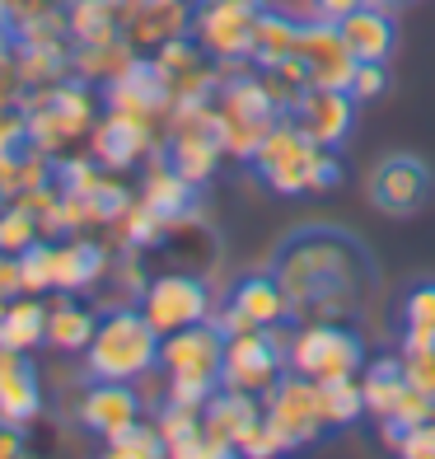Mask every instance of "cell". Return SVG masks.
<instances>
[{"label": "cell", "mask_w": 435, "mask_h": 459, "mask_svg": "<svg viewBox=\"0 0 435 459\" xmlns=\"http://www.w3.org/2000/svg\"><path fill=\"white\" fill-rule=\"evenodd\" d=\"M365 0H314V14L319 19H346L351 10H361Z\"/></svg>", "instance_id": "7bdbcfd3"}, {"label": "cell", "mask_w": 435, "mask_h": 459, "mask_svg": "<svg viewBox=\"0 0 435 459\" xmlns=\"http://www.w3.org/2000/svg\"><path fill=\"white\" fill-rule=\"evenodd\" d=\"M431 193H435V174H431V164L422 155H412V151L384 155L375 169H370V178H365L370 206L384 212V216H393V221L417 216L422 206L431 202Z\"/></svg>", "instance_id": "5b68a950"}, {"label": "cell", "mask_w": 435, "mask_h": 459, "mask_svg": "<svg viewBox=\"0 0 435 459\" xmlns=\"http://www.w3.org/2000/svg\"><path fill=\"white\" fill-rule=\"evenodd\" d=\"M403 319V351H435V281L407 290Z\"/></svg>", "instance_id": "4316f807"}, {"label": "cell", "mask_w": 435, "mask_h": 459, "mask_svg": "<svg viewBox=\"0 0 435 459\" xmlns=\"http://www.w3.org/2000/svg\"><path fill=\"white\" fill-rule=\"evenodd\" d=\"M43 239V221H38L33 202H19V206H0V254H24L29 244Z\"/></svg>", "instance_id": "1f68e13d"}, {"label": "cell", "mask_w": 435, "mask_h": 459, "mask_svg": "<svg viewBox=\"0 0 435 459\" xmlns=\"http://www.w3.org/2000/svg\"><path fill=\"white\" fill-rule=\"evenodd\" d=\"M239 455H253V459L281 455V441H277V431L267 427V417H258V422H253V427L243 431V441H239Z\"/></svg>", "instance_id": "ab89813d"}, {"label": "cell", "mask_w": 435, "mask_h": 459, "mask_svg": "<svg viewBox=\"0 0 435 459\" xmlns=\"http://www.w3.org/2000/svg\"><path fill=\"white\" fill-rule=\"evenodd\" d=\"M43 412V389H38V370L24 351L0 347V417L10 422H33Z\"/></svg>", "instance_id": "44dd1931"}, {"label": "cell", "mask_w": 435, "mask_h": 459, "mask_svg": "<svg viewBox=\"0 0 435 459\" xmlns=\"http://www.w3.org/2000/svg\"><path fill=\"white\" fill-rule=\"evenodd\" d=\"M295 43H300V24H295V19H286L277 10L258 14V29H253V61H258V66H272V61L290 56Z\"/></svg>", "instance_id": "f1b7e54d"}, {"label": "cell", "mask_w": 435, "mask_h": 459, "mask_svg": "<svg viewBox=\"0 0 435 459\" xmlns=\"http://www.w3.org/2000/svg\"><path fill=\"white\" fill-rule=\"evenodd\" d=\"M90 141H94V164H103V169H132L150 151V122L108 108V117L90 127Z\"/></svg>", "instance_id": "ac0fdd59"}, {"label": "cell", "mask_w": 435, "mask_h": 459, "mask_svg": "<svg viewBox=\"0 0 435 459\" xmlns=\"http://www.w3.org/2000/svg\"><path fill=\"white\" fill-rule=\"evenodd\" d=\"M286 117L295 122L314 145L337 151V145L346 141V132H351V117H356V99H351L346 90H304L300 103Z\"/></svg>", "instance_id": "2e32d148"}, {"label": "cell", "mask_w": 435, "mask_h": 459, "mask_svg": "<svg viewBox=\"0 0 435 459\" xmlns=\"http://www.w3.org/2000/svg\"><path fill=\"white\" fill-rule=\"evenodd\" d=\"M272 277L286 290L290 324L356 319L380 286V267L361 235L337 221L295 225L272 254Z\"/></svg>", "instance_id": "6da1fadb"}, {"label": "cell", "mask_w": 435, "mask_h": 459, "mask_svg": "<svg viewBox=\"0 0 435 459\" xmlns=\"http://www.w3.org/2000/svg\"><path fill=\"white\" fill-rule=\"evenodd\" d=\"M403 375L412 389L435 399V351H403Z\"/></svg>", "instance_id": "f35d334b"}, {"label": "cell", "mask_w": 435, "mask_h": 459, "mask_svg": "<svg viewBox=\"0 0 435 459\" xmlns=\"http://www.w3.org/2000/svg\"><path fill=\"white\" fill-rule=\"evenodd\" d=\"M108 108L113 113H132V117H159L174 108V85L155 61L127 56L122 66L108 75Z\"/></svg>", "instance_id": "8fae6325"}, {"label": "cell", "mask_w": 435, "mask_h": 459, "mask_svg": "<svg viewBox=\"0 0 435 459\" xmlns=\"http://www.w3.org/2000/svg\"><path fill=\"white\" fill-rule=\"evenodd\" d=\"M141 315L155 324V333H178L211 315V290L197 273H159L141 290Z\"/></svg>", "instance_id": "9c48e42d"}, {"label": "cell", "mask_w": 435, "mask_h": 459, "mask_svg": "<svg viewBox=\"0 0 435 459\" xmlns=\"http://www.w3.org/2000/svg\"><path fill=\"white\" fill-rule=\"evenodd\" d=\"M431 417H435V399H431V394L403 385V394L393 399V408L380 417V431H384V441L393 446V441H398V431L417 427V422H431Z\"/></svg>", "instance_id": "4dcf8cb0"}, {"label": "cell", "mask_w": 435, "mask_h": 459, "mask_svg": "<svg viewBox=\"0 0 435 459\" xmlns=\"http://www.w3.org/2000/svg\"><path fill=\"white\" fill-rule=\"evenodd\" d=\"M262 417L267 427L277 431L281 450H295V446H309L319 441V431L328 427L323 422V408H319V380H309V375H286L262 394Z\"/></svg>", "instance_id": "8992f818"}, {"label": "cell", "mask_w": 435, "mask_h": 459, "mask_svg": "<svg viewBox=\"0 0 435 459\" xmlns=\"http://www.w3.org/2000/svg\"><path fill=\"white\" fill-rule=\"evenodd\" d=\"M286 357L309 380H333V375L365 370V342L346 324H300Z\"/></svg>", "instance_id": "52a82bcc"}, {"label": "cell", "mask_w": 435, "mask_h": 459, "mask_svg": "<svg viewBox=\"0 0 435 459\" xmlns=\"http://www.w3.org/2000/svg\"><path fill=\"white\" fill-rule=\"evenodd\" d=\"M108 455H117V459H155V455H164V436H159V427H145L136 417L132 427L108 436Z\"/></svg>", "instance_id": "836d02e7"}, {"label": "cell", "mask_w": 435, "mask_h": 459, "mask_svg": "<svg viewBox=\"0 0 435 459\" xmlns=\"http://www.w3.org/2000/svg\"><path fill=\"white\" fill-rule=\"evenodd\" d=\"M94 328H98V319L90 315L85 305H75V300H61L56 309H47V347H56V351H85L90 347V338H94Z\"/></svg>", "instance_id": "484cf974"}, {"label": "cell", "mask_w": 435, "mask_h": 459, "mask_svg": "<svg viewBox=\"0 0 435 459\" xmlns=\"http://www.w3.org/2000/svg\"><path fill=\"white\" fill-rule=\"evenodd\" d=\"M384 90H388L384 61H356V75H351V99L365 103V99H380Z\"/></svg>", "instance_id": "8d00e7d4"}, {"label": "cell", "mask_w": 435, "mask_h": 459, "mask_svg": "<svg viewBox=\"0 0 435 459\" xmlns=\"http://www.w3.org/2000/svg\"><path fill=\"white\" fill-rule=\"evenodd\" d=\"M220 155L225 151H220V136H216V113L206 122H174V136H169V145H164V164L178 169L197 187L216 174Z\"/></svg>", "instance_id": "e0dca14e"}, {"label": "cell", "mask_w": 435, "mask_h": 459, "mask_svg": "<svg viewBox=\"0 0 435 459\" xmlns=\"http://www.w3.org/2000/svg\"><path fill=\"white\" fill-rule=\"evenodd\" d=\"M290 319V305H286V290L272 273H253V277H243L235 281L230 290V309L216 319L225 338H235V333L243 328H277Z\"/></svg>", "instance_id": "5bb4252c"}, {"label": "cell", "mask_w": 435, "mask_h": 459, "mask_svg": "<svg viewBox=\"0 0 435 459\" xmlns=\"http://www.w3.org/2000/svg\"><path fill=\"white\" fill-rule=\"evenodd\" d=\"M403 385H407V375H403V361H393V357H384V361H370V366H365V375H361L365 412L384 417V412L393 408V399H398V394H403Z\"/></svg>", "instance_id": "f546056e"}, {"label": "cell", "mask_w": 435, "mask_h": 459, "mask_svg": "<svg viewBox=\"0 0 435 459\" xmlns=\"http://www.w3.org/2000/svg\"><path fill=\"white\" fill-rule=\"evenodd\" d=\"M71 29L80 43H108L117 19H113V0H75L71 10Z\"/></svg>", "instance_id": "d6a6232c"}, {"label": "cell", "mask_w": 435, "mask_h": 459, "mask_svg": "<svg viewBox=\"0 0 435 459\" xmlns=\"http://www.w3.org/2000/svg\"><path fill=\"white\" fill-rule=\"evenodd\" d=\"M319 408L328 427H351L365 412V394L356 375H333V380H319Z\"/></svg>", "instance_id": "83f0119b"}, {"label": "cell", "mask_w": 435, "mask_h": 459, "mask_svg": "<svg viewBox=\"0 0 435 459\" xmlns=\"http://www.w3.org/2000/svg\"><path fill=\"white\" fill-rule=\"evenodd\" d=\"M14 263H19V290H24V296H43V290H52V244L47 239L29 244Z\"/></svg>", "instance_id": "e575fe53"}, {"label": "cell", "mask_w": 435, "mask_h": 459, "mask_svg": "<svg viewBox=\"0 0 435 459\" xmlns=\"http://www.w3.org/2000/svg\"><path fill=\"white\" fill-rule=\"evenodd\" d=\"M159 436H164V455L174 459H206V436H201V408L188 403H164L159 412Z\"/></svg>", "instance_id": "d4e9b609"}, {"label": "cell", "mask_w": 435, "mask_h": 459, "mask_svg": "<svg viewBox=\"0 0 435 459\" xmlns=\"http://www.w3.org/2000/svg\"><path fill=\"white\" fill-rule=\"evenodd\" d=\"M141 202L150 206V212H155L164 225L192 221V216H197V183H188L178 169H169V164H155V169L145 174Z\"/></svg>", "instance_id": "603a6c76"}, {"label": "cell", "mask_w": 435, "mask_h": 459, "mask_svg": "<svg viewBox=\"0 0 435 459\" xmlns=\"http://www.w3.org/2000/svg\"><path fill=\"white\" fill-rule=\"evenodd\" d=\"M94 127V99L85 85H66V90H52L43 103H38V113L29 117V136L38 151H52V145L71 141L80 132Z\"/></svg>", "instance_id": "9a60e30c"}, {"label": "cell", "mask_w": 435, "mask_h": 459, "mask_svg": "<svg viewBox=\"0 0 435 459\" xmlns=\"http://www.w3.org/2000/svg\"><path fill=\"white\" fill-rule=\"evenodd\" d=\"M19 290V263H14V254H0V296H14Z\"/></svg>", "instance_id": "ee69618b"}, {"label": "cell", "mask_w": 435, "mask_h": 459, "mask_svg": "<svg viewBox=\"0 0 435 459\" xmlns=\"http://www.w3.org/2000/svg\"><path fill=\"white\" fill-rule=\"evenodd\" d=\"M323 155V145L309 141L295 122H290L286 113L267 127V136L258 141L253 151V174L272 187V193L281 197H295V193H309V183H314V164Z\"/></svg>", "instance_id": "277c9868"}, {"label": "cell", "mask_w": 435, "mask_h": 459, "mask_svg": "<svg viewBox=\"0 0 435 459\" xmlns=\"http://www.w3.org/2000/svg\"><path fill=\"white\" fill-rule=\"evenodd\" d=\"M262 417V399L258 394H243L220 385L211 399L201 403V436H206V459H225V455H239L243 431Z\"/></svg>", "instance_id": "4fadbf2b"}, {"label": "cell", "mask_w": 435, "mask_h": 459, "mask_svg": "<svg viewBox=\"0 0 435 459\" xmlns=\"http://www.w3.org/2000/svg\"><path fill=\"white\" fill-rule=\"evenodd\" d=\"M141 417V399L132 380H94L85 389V399H80V422H85L94 436H117L122 427H132Z\"/></svg>", "instance_id": "d6986e66"}, {"label": "cell", "mask_w": 435, "mask_h": 459, "mask_svg": "<svg viewBox=\"0 0 435 459\" xmlns=\"http://www.w3.org/2000/svg\"><path fill=\"white\" fill-rule=\"evenodd\" d=\"M337 29H342V38H346V48H351L356 61H388L393 43H398V29H393L388 10H380V5L351 10L346 19H337Z\"/></svg>", "instance_id": "7402d4cb"}, {"label": "cell", "mask_w": 435, "mask_h": 459, "mask_svg": "<svg viewBox=\"0 0 435 459\" xmlns=\"http://www.w3.org/2000/svg\"><path fill=\"white\" fill-rule=\"evenodd\" d=\"M262 0H206L197 10V43L216 61H248L253 56V29Z\"/></svg>", "instance_id": "30bf717a"}, {"label": "cell", "mask_w": 435, "mask_h": 459, "mask_svg": "<svg viewBox=\"0 0 435 459\" xmlns=\"http://www.w3.org/2000/svg\"><path fill=\"white\" fill-rule=\"evenodd\" d=\"M393 5H407V0H393Z\"/></svg>", "instance_id": "f6af8a7d"}, {"label": "cell", "mask_w": 435, "mask_h": 459, "mask_svg": "<svg viewBox=\"0 0 435 459\" xmlns=\"http://www.w3.org/2000/svg\"><path fill=\"white\" fill-rule=\"evenodd\" d=\"M295 52L304 56V66H309V90H346L351 94L356 56H351L346 38L337 29V19H314V24H300Z\"/></svg>", "instance_id": "7c38bea8"}, {"label": "cell", "mask_w": 435, "mask_h": 459, "mask_svg": "<svg viewBox=\"0 0 435 459\" xmlns=\"http://www.w3.org/2000/svg\"><path fill=\"white\" fill-rule=\"evenodd\" d=\"M19 455H29L24 422H10V417H0V459H19Z\"/></svg>", "instance_id": "60d3db41"}, {"label": "cell", "mask_w": 435, "mask_h": 459, "mask_svg": "<svg viewBox=\"0 0 435 459\" xmlns=\"http://www.w3.org/2000/svg\"><path fill=\"white\" fill-rule=\"evenodd\" d=\"M342 183V164L333 160V151H323L319 164H314V183H309V193H328V187Z\"/></svg>", "instance_id": "b9f144b4"}, {"label": "cell", "mask_w": 435, "mask_h": 459, "mask_svg": "<svg viewBox=\"0 0 435 459\" xmlns=\"http://www.w3.org/2000/svg\"><path fill=\"white\" fill-rule=\"evenodd\" d=\"M108 248L94 244V239H75L66 235L61 244H52V290H66V296H75V290H94L103 281V273H108Z\"/></svg>", "instance_id": "ffe728a7"}, {"label": "cell", "mask_w": 435, "mask_h": 459, "mask_svg": "<svg viewBox=\"0 0 435 459\" xmlns=\"http://www.w3.org/2000/svg\"><path fill=\"white\" fill-rule=\"evenodd\" d=\"M150 366H159V333L141 309H113L98 319L85 347L90 380H141Z\"/></svg>", "instance_id": "3957f363"}, {"label": "cell", "mask_w": 435, "mask_h": 459, "mask_svg": "<svg viewBox=\"0 0 435 459\" xmlns=\"http://www.w3.org/2000/svg\"><path fill=\"white\" fill-rule=\"evenodd\" d=\"M159 366L169 370V403L201 408L220 389V366H225V333L216 319L188 324L178 333L159 338Z\"/></svg>", "instance_id": "7a4b0ae2"}, {"label": "cell", "mask_w": 435, "mask_h": 459, "mask_svg": "<svg viewBox=\"0 0 435 459\" xmlns=\"http://www.w3.org/2000/svg\"><path fill=\"white\" fill-rule=\"evenodd\" d=\"M393 450L407 455V459H435V417H431V422H417V427L398 431Z\"/></svg>", "instance_id": "74e56055"}, {"label": "cell", "mask_w": 435, "mask_h": 459, "mask_svg": "<svg viewBox=\"0 0 435 459\" xmlns=\"http://www.w3.org/2000/svg\"><path fill=\"white\" fill-rule=\"evenodd\" d=\"M286 351L290 347H281V338L272 328H243V333H235V338H225L220 385L243 389V394H267L281 380Z\"/></svg>", "instance_id": "ba28073f"}, {"label": "cell", "mask_w": 435, "mask_h": 459, "mask_svg": "<svg viewBox=\"0 0 435 459\" xmlns=\"http://www.w3.org/2000/svg\"><path fill=\"white\" fill-rule=\"evenodd\" d=\"M43 338H47V305L38 300V296L10 300L5 315H0V347H10V351H33Z\"/></svg>", "instance_id": "cb8c5ba5"}, {"label": "cell", "mask_w": 435, "mask_h": 459, "mask_svg": "<svg viewBox=\"0 0 435 459\" xmlns=\"http://www.w3.org/2000/svg\"><path fill=\"white\" fill-rule=\"evenodd\" d=\"M80 202H85L90 221H108V225H117V221H122V212L132 206V193H127L122 183H113V178H103V174H98V178H94V187H90V193L80 197Z\"/></svg>", "instance_id": "d590c367"}]
</instances>
